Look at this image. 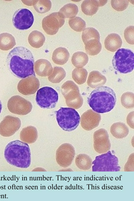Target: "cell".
Instances as JSON below:
<instances>
[{"label":"cell","mask_w":134,"mask_h":201,"mask_svg":"<svg viewBox=\"0 0 134 201\" xmlns=\"http://www.w3.org/2000/svg\"><path fill=\"white\" fill-rule=\"evenodd\" d=\"M7 62L10 70L17 77L24 79L31 75L35 76L34 58L27 48L22 46L14 48L8 54Z\"/></svg>","instance_id":"obj_1"},{"label":"cell","mask_w":134,"mask_h":201,"mask_svg":"<svg viewBox=\"0 0 134 201\" xmlns=\"http://www.w3.org/2000/svg\"><path fill=\"white\" fill-rule=\"evenodd\" d=\"M115 94L110 87L99 86L93 91L88 98V103L94 111L103 113L110 111L116 102Z\"/></svg>","instance_id":"obj_2"},{"label":"cell","mask_w":134,"mask_h":201,"mask_svg":"<svg viewBox=\"0 0 134 201\" xmlns=\"http://www.w3.org/2000/svg\"><path fill=\"white\" fill-rule=\"evenodd\" d=\"M5 159L10 165L17 167L26 168L30 166L31 154L27 143L19 140L10 142L5 147Z\"/></svg>","instance_id":"obj_3"},{"label":"cell","mask_w":134,"mask_h":201,"mask_svg":"<svg viewBox=\"0 0 134 201\" xmlns=\"http://www.w3.org/2000/svg\"><path fill=\"white\" fill-rule=\"evenodd\" d=\"M56 120L59 126L64 130L70 131L79 126L80 120V115L74 109L61 107L56 112Z\"/></svg>","instance_id":"obj_4"},{"label":"cell","mask_w":134,"mask_h":201,"mask_svg":"<svg viewBox=\"0 0 134 201\" xmlns=\"http://www.w3.org/2000/svg\"><path fill=\"white\" fill-rule=\"evenodd\" d=\"M112 63L114 68L119 72H130L134 69V54L129 49H119L115 53Z\"/></svg>","instance_id":"obj_5"},{"label":"cell","mask_w":134,"mask_h":201,"mask_svg":"<svg viewBox=\"0 0 134 201\" xmlns=\"http://www.w3.org/2000/svg\"><path fill=\"white\" fill-rule=\"evenodd\" d=\"M92 165L93 171H119L121 168L118 158L110 151L96 156Z\"/></svg>","instance_id":"obj_6"},{"label":"cell","mask_w":134,"mask_h":201,"mask_svg":"<svg viewBox=\"0 0 134 201\" xmlns=\"http://www.w3.org/2000/svg\"><path fill=\"white\" fill-rule=\"evenodd\" d=\"M61 91L68 107L77 109L82 106L83 99L79 87L73 81L68 80L64 83L61 87Z\"/></svg>","instance_id":"obj_7"},{"label":"cell","mask_w":134,"mask_h":201,"mask_svg":"<svg viewBox=\"0 0 134 201\" xmlns=\"http://www.w3.org/2000/svg\"><path fill=\"white\" fill-rule=\"evenodd\" d=\"M58 100V93L53 88L48 86L42 87L36 93V100L41 108L45 109L55 108Z\"/></svg>","instance_id":"obj_8"},{"label":"cell","mask_w":134,"mask_h":201,"mask_svg":"<svg viewBox=\"0 0 134 201\" xmlns=\"http://www.w3.org/2000/svg\"><path fill=\"white\" fill-rule=\"evenodd\" d=\"M7 107L10 111L13 114L25 115L31 111L32 106L30 101L20 96L15 95L8 100Z\"/></svg>","instance_id":"obj_9"},{"label":"cell","mask_w":134,"mask_h":201,"mask_svg":"<svg viewBox=\"0 0 134 201\" xmlns=\"http://www.w3.org/2000/svg\"><path fill=\"white\" fill-rule=\"evenodd\" d=\"M34 19L32 12L26 8H22L16 10L14 13L12 18L14 26L17 29L21 30L30 28L34 23Z\"/></svg>","instance_id":"obj_10"},{"label":"cell","mask_w":134,"mask_h":201,"mask_svg":"<svg viewBox=\"0 0 134 201\" xmlns=\"http://www.w3.org/2000/svg\"><path fill=\"white\" fill-rule=\"evenodd\" d=\"M65 19L59 12H54L44 17L42 21V28L48 35H53L64 24Z\"/></svg>","instance_id":"obj_11"},{"label":"cell","mask_w":134,"mask_h":201,"mask_svg":"<svg viewBox=\"0 0 134 201\" xmlns=\"http://www.w3.org/2000/svg\"><path fill=\"white\" fill-rule=\"evenodd\" d=\"M75 154V148L71 144L68 143H63L56 150V161L60 166L68 167L71 164Z\"/></svg>","instance_id":"obj_12"},{"label":"cell","mask_w":134,"mask_h":201,"mask_svg":"<svg viewBox=\"0 0 134 201\" xmlns=\"http://www.w3.org/2000/svg\"><path fill=\"white\" fill-rule=\"evenodd\" d=\"M93 138L94 148L96 152L102 154L110 150L111 144L106 130L101 129L96 131L94 133Z\"/></svg>","instance_id":"obj_13"},{"label":"cell","mask_w":134,"mask_h":201,"mask_svg":"<svg viewBox=\"0 0 134 201\" xmlns=\"http://www.w3.org/2000/svg\"><path fill=\"white\" fill-rule=\"evenodd\" d=\"M21 124L19 118L6 116L0 123V134L4 137L11 136L19 130Z\"/></svg>","instance_id":"obj_14"},{"label":"cell","mask_w":134,"mask_h":201,"mask_svg":"<svg viewBox=\"0 0 134 201\" xmlns=\"http://www.w3.org/2000/svg\"><path fill=\"white\" fill-rule=\"evenodd\" d=\"M40 85L38 79L35 76L31 75L22 79L18 84V90L21 93L28 95L35 93Z\"/></svg>","instance_id":"obj_15"},{"label":"cell","mask_w":134,"mask_h":201,"mask_svg":"<svg viewBox=\"0 0 134 201\" xmlns=\"http://www.w3.org/2000/svg\"><path fill=\"white\" fill-rule=\"evenodd\" d=\"M101 119V116L100 114L90 109L81 115V124L84 129L90 131L98 126Z\"/></svg>","instance_id":"obj_16"},{"label":"cell","mask_w":134,"mask_h":201,"mask_svg":"<svg viewBox=\"0 0 134 201\" xmlns=\"http://www.w3.org/2000/svg\"><path fill=\"white\" fill-rule=\"evenodd\" d=\"M34 65L35 73L38 75L42 77L49 76L53 69L49 61L45 59L38 60L35 62Z\"/></svg>","instance_id":"obj_17"},{"label":"cell","mask_w":134,"mask_h":201,"mask_svg":"<svg viewBox=\"0 0 134 201\" xmlns=\"http://www.w3.org/2000/svg\"><path fill=\"white\" fill-rule=\"evenodd\" d=\"M122 41L118 34L112 33L109 34L104 41L105 47L108 50L115 52L120 48L122 45Z\"/></svg>","instance_id":"obj_18"},{"label":"cell","mask_w":134,"mask_h":201,"mask_svg":"<svg viewBox=\"0 0 134 201\" xmlns=\"http://www.w3.org/2000/svg\"><path fill=\"white\" fill-rule=\"evenodd\" d=\"M21 140L27 143L31 144L35 142L38 137L37 129L34 126H30L23 128L20 135Z\"/></svg>","instance_id":"obj_19"},{"label":"cell","mask_w":134,"mask_h":201,"mask_svg":"<svg viewBox=\"0 0 134 201\" xmlns=\"http://www.w3.org/2000/svg\"><path fill=\"white\" fill-rule=\"evenodd\" d=\"M107 81L106 77L98 71L91 72L89 74L87 83L88 85L93 88H96L104 85Z\"/></svg>","instance_id":"obj_20"},{"label":"cell","mask_w":134,"mask_h":201,"mask_svg":"<svg viewBox=\"0 0 134 201\" xmlns=\"http://www.w3.org/2000/svg\"><path fill=\"white\" fill-rule=\"evenodd\" d=\"M69 57L70 54L68 50L65 48L60 47L54 51L52 59L56 64L63 65L67 62Z\"/></svg>","instance_id":"obj_21"},{"label":"cell","mask_w":134,"mask_h":201,"mask_svg":"<svg viewBox=\"0 0 134 201\" xmlns=\"http://www.w3.org/2000/svg\"><path fill=\"white\" fill-rule=\"evenodd\" d=\"M110 132L114 137L119 139L125 137L128 135L129 130L128 127L124 123L118 122L114 123L111 126Z\"/></svg>","instance_id":"obj_22"},{"label":"cell","mask_w":134,"mask_h":201,"mask_svg":"<svg viewBox=\"0 0 134 201\" xmlns=\"http://www.w3.org/2000/svg\"><path fill=\"white\" fill-rule=\"evenodd\" d=\"M45 38L42 33L37 30L32 31L28 37L29 43L32 47L39 48L43 44Z\"/></svg>","instance_id":"obj_23"},{"label":"cell","mask_w":134,"mask_h":201,"mask_svg":"<svg viewBox=\"0 0 134 201\" xmlns=\"http://www.w3.org/2000/svg\"><path fill=\"white\" fill-rule=\"evenodd\" d=\"M16 43L14 37L11 34L5 32L0 34V49L8 51L13 48Z\"/></svg>","instance_id":"obj_24"},{"label":"cell","mask_w":134,"mask_h":201,"mask_svg":"<svg viewBox=\"0 0 134 201\" xmlns=\"http://www.w3.org/2000/svg\"><path fill=\"white\" fill-rule=\"evenodd\" d=\"M78 11V8L76 5L69 3L65 5L58 12L64 19L66 18L71 19L75 17Z\"/></svg>","instance_id":"obj_25"},{"label":"cell","mask_w":134,"mask_h":201,"mask_svg":"<svg viewBox=\"0 0 134 201\" xmlns=\"http://www.w3.org/2000/svg\"><path fill=\"white\" fill-rule=\"evenodd\" d=\"M75 163L76 166L80 169L88 170L91 168L92 160L88 155L85 154H80L76 157Z\"/></svg>","instance_id":"obj_26"},{"label":"cell","mask_w":134,"mask_h":201,"mask_svg":"<svg viewBox=\"0 0 134 201\" xmlns=\"http://www.w3.org/2000/svg\"><path fill=\"white\" fill-rule=\"evenodd\" d=\"M85 49L88 54L94 56L97 55L102 49V44L100 41L94 39L88 41L85 44Z\"/></svg>","instance_id":"obj_27"},{"label":"cell","mask_w":134,"mask_h":201,"mask_svg":"<svg viewBox=\"0 0 134 201\" xmlns=\"http://www.w3.org/2000/svg\"><path fill=\"white\" fill-rule=\"evenodd\" d=\"M81 7L82 11L85 14L92 15L96 13L99 7L96 0H86L82 2Z\"/></svg>","instance_id":"obj_28"},{"label":"cell","mask_w":134,"mask_h":201,"mask_svg":"<svg viewBox=\"0 0 134 201\" xmlns=\"http://www.w3.org/2000/svg\"><path fill=\"white\" fill-rule=\"evenodd\" d=\"M87 55L82 52H77L72 55L71 61L72 64L76 68H82L88 62Z\"/></svg>","instance_id":"obj_29"},{"label":"cell","mask_w":134,"mask_h":201,"mask_svg":"<svg viewBox=\"0 0 134 201\" xmlns=\"http://www.w3.org/2000/svg\"><path fill=\"white\" fill-rule=\"evenodd\" d=\"M66 72L64 69L60 67H54L50 74L48 76L49 81L54 83H60L65 77Z\"/></svg>","instance_id":"obj_30"},{"label":"cell","mask_w":134,"mask_h":201,"mask_svg":"<svg viewBox=\"0 0 134 201\" xmlns=\"http://www.w3.org/2000/svg\"><path fill=\"white\" fill-rule=\"evenodd\" d=\"M88 72L83 68H76L72 72V76L74 80L79 85L85 83L87 76Z\"/></svg>","instance_id":"obj_31"},{"label":"cell","mask_w":134,"mask_h":201,"mask_svg":"<svg viewBox=\"0 0 134 201\" xmlns=\"http://www.w3.org/2000/svg\"><path fill=\"white\" fill-rule=\"evenodd\" d=\"M82 38L84 44L88 41L96 39L100 41V36L98 31L92 27L86 28L82 32Z\"/></svg>","instance_id":"obj_32"},{"label":"cell","mask_w":134,"mask_h":201,"mask_svg":"<svg viewBox=\"0 0 134 201\" xmlns=\"http://www.w3.org/2000/svg\"><path fill=\"white\" fill-rule=\"evenodd\" d=\"M69 24L72 29L78 32L82 31L86 26L85 22L78 16L70 19L69 20Z\"/></svg>","instance_id":"obj_33"},{"label":"cell","mask_w":134,"mask_h":201,"mask_svg":"<svg viewBox=\"0 0 134 201\" xmlns=\"http://www.w3.org/2000/svg\"><path fill=\"white\" fill-rule=\"evenodd\" d=\"M51 6L52 3L50 0H39L37 1L33 7L37 12L42 14L50 10Z\"/></svg>","instance_id":"obj_34"},{"label":"cell","mask_w":134,"mask_h":201,"mask_svg":"<svg viewBox=\"0 0 134 201\" xmlns=\"http://www.w3.org/2000/svg\"><path fill=\"white\" fill-rule=\"evenodd\" d=\"M121 102L123 106L127 109L133 108L134 107V94L132 92H125L122 95Z\"/></svg>","instance_id":"obj_35"},{"label":"cell","mask_w":134,"mask_h":201,"mask_svg":"<svg viewBox=\"0 0 134 201\" xmlns=\"http://www.w3.org/2000/svg\"><path fill=\"white\" fill-rule=\"evenodd\" d=\"M129 1L127 0H111V5L113 8L117 11H123L127 7Z\"/></svg>","instance_id":"obj_36"},{"label":"cell","mask_w":134,"mask_h":201,"mask_svg":"<svg viewBox=\"0 0 134 201\" xmlns=\"http://www.w3.org/2000/svg\"><path fill=\"white\" fill-rule=\"evenodd\" d=\"M124 35L126 42L129 44H134V27L130 26L127 27L124 30Z\"/></svg>","instance_id":"obj_37"},{"label":"cell","mask_w":134,"mask_h":201,"mask_svg":"<svg viewBox=\"0 0 134 201\" xmlns=\"http://www.w3.org/2000/svg\"><path fill=\"white\" fill-rule=\"evenodd\" d=\"M134 111L129 113L127 117V122L129 125L132 128L134 129Z\"/></svg>","instance_id":"obj_38"},{"label":"cell","mask_w":134,"mask_h":201,"mask_svg":"<svg viewBox=\"0 0 134 201\" xmlns=\"http://www.w3.org/2000/svg\"><path fill=\"white\" fill-rule=\"evenodd\" d=\"M2 108V104L0 100V113H1Z\"/></svg>","instance_id":"obj_39"}]
</instances>
